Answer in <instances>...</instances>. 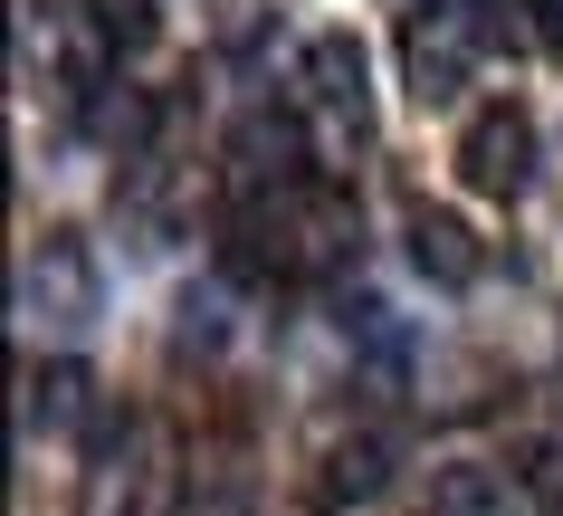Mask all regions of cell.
<instances>
[{
	"label": "cell",
	"instance_id": "cell-4",
	"mask_svg": "<svg viewBox=\"0 0 563 516\" xmlns=\"http://www.w3.org/2000/svg\"><path fill=\"white\" fill-rule=\"evenodd\" d=\"M430 516H516V487H506V469L449 459V469H430Z\"/></svg>",
	"mask_w": 563,
	"mask_h": 516
},
{
	"label": "cell",
	"instance_id": "cell-7",
	"mask_svg": "<svg viewBox=\"0 0 563 516\" xmlns=\"http://www.w3.org/2000/svg\"><path fill=\"white\" fill-rule=\"evenodd\" d=\"M459 67H468V48H459V30H411V77H420V96H449L459 87Z\"/></svg>",
	"mask_w": 563,
	"mask_h": 516
},
{
	"label": "cell",
	"instance_id": "cell-2",
	"mask_svg": "<svg viewBox=\"0 0 563 516\" xmlns=\"http://www.w3.org/2000/svg\"><path fill=\"white\" fill-rule=\"evenodd\" d=\"M411 259H420V277H440V287H468V277L487 268V249H477V230L459 211H411Z\"/></svg>",
	"mask_w": 563,
	"mask_h": 516
},
{
	"label": "cell",
	"instance_id": "cell-8",
	"mask_svg": "<svg viewBox=\"0 0 563 516\" xmlns=\"http://www.w3.org/2000/svg\"><path fill=\"white\" fill-rule=\"evenodd\" d=\"M516 479H526L534 497H544V507L563 516V440H534V450H526V469H516Z\"/></svg>",
	"mask_w": 563,
	"mask_h": 516
},
{
	"label": "cell",
	"instance_id": "cell-5",
	"mask_svg": "<svg viewBox=\"0 0 563 516\" xmlns=\"http://www.w3.org/2000/svg\"><path fill=\"white\" fill-rule=\"evenodd\" d=\"M383 479H391V440H383V430L334 440V459H325V497H383Z\"/></svg>",
	"mask_w": 563,
	"mask_h": 516
},
{
	"label": "cell",
	"instance_id": "cell-3",
	"mask_svg": "<svg viewBox=\"0 0 563 516\" xmlns=\"http://www.w3.org/2000/svg\"><path fill=\"white\" fill-rule=\"evenodd\" d=\"M306 96H316L325 116H354V124H363V48H354L344 30L306 39Z\"/></svg>",
	"mask_w": 563,
	"mask_h": 516
},
{
	"label": "cell",
	"instance_id": "cell-1",
	"mask_svg": "<svg viewBox=\"0 0 563 516\" xmlns=\"http://www.w3.org/2000/svg\"><path fill=\"white\" fill-rule=\"evenodd\" d=\"M459 173H468V191H487V201H516V191L534 183V116H526V106H487V116H468V134H459Z\"/></svg>",
	"mask_w": 563,
	"mask_h": 516
},
{
	"label": "cell",
	"instance_id": "cell-6",
	"mask_svg": "<svg viewBox=\"0 0 563 516\" xmlns=\"http://www.w3.org/2000/svg\"><path fill=\"white\" fill-rule=\"evenodd\" d=\"M30 421L38 430H77V411H87V364H48V373H30Z\"/></svg>",
	"mask_w": 563,
	"mask_h": 516
}]
</instances>
